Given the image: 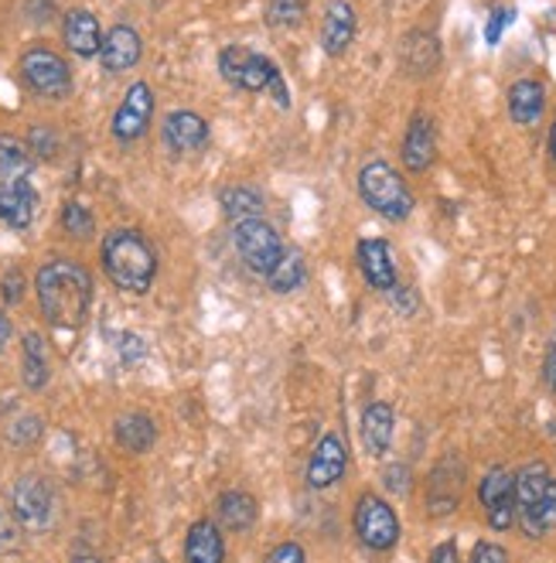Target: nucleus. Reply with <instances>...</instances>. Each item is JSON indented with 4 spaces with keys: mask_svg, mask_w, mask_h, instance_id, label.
<instances>
[{
    "mask_svg": "<svg viewBox=\"0 0 556 563\" xmlns=\"http://www.w3.org/2000/svg\"><path fill=\"white\" fill-rule=\"evenodd\" d=\"M392 427H397V417H392L389 404H369L363 413V444L372 457L386 454L392 444Z\"/></svg>",
    "mask_w": 556,
    "mask_h": 563,
    "instance_id": "obj_24",
    "label": "nucleus"
},
{
    "mask_svg": "<svg viewBox=\"0 0 556 563\" xmlns=\"http://www.w3.org/2000/svg\"><path fill=\"white\" fill-rule=\"evenodd\" d=\"M21 79L31 92L45 99H65L73 92V69L52 48H27L21 55Z\"/></svg>",
    "mask_w": 556,
    "mask_h": 563,
    "instance_id": "obj_6",
    "label": "nucleus"
},
{
    "mask_svg": "<svg viewBox=\"0 0 556 563\" xmlns=\"http://www.w3.org/2000/svg\"><path fill=\"white\" fill-rule=\"evenodd\" d=\"M264 563H308V556H304V547L301 543H280V547H274L267 553Z\"/></svg>",
    "mask_w": 556,
    "mask_h": 563,
    "instance_id": "obj_35",
    "label": "nucleus"
},
{
    "mask_svg": "<svg viewBox=\"0 0 556 563\" xmlns=\"http://www.w3.org/2000/svg\"><path fill=\"white\" fill-rule=\"evenodd\" d=\"M31 175V151L18 137H0V181H24Z\"/></svg>",
    "mask_w": 556,
    "mask_h": 563,
    "instance_id": "obj_30",
    "label": "nucleus"
},
{
    "mask_svg": "<svg viewBox=\"0 0 556 563\" xmlns=\"http://www.w3.org/2000/svg\"><path fill=\"white\" fill-rule=\"evenodd\" d=\"M355 27H358V21H355L352 4H345V0H332L329 11H324V21H321V48H324V55H332V58L345 55L352 38H355Z\"/></svg>",
    "mask_w": 556,
    "mask_h": 563,
    "instance_id": "obj_18",
    "label": "nucleus"
},
{
    "mask_svg": "<svg viewBox=\"0 0 556 563\" xmlns=\"http://www.w3.org/2000/svg\"><path fill=\"white\" fill-rule=\"evenodd\" d=\"M62 229L73 240H89L92 229H96V219H92V212L82 202H65V209H62Z\"/></svg>",
    "mask_w": 556,
    "mask_h": 563,
    "instance_id": "obj_31",
    "label": "nucleus"
},
{
    "mask_svg": "<svg viewBox=\"0 0 556 563\" xmlns=\"http://www.w3.org/2000/svg\"><path fill=\"white\" fill-rule=\"evenodd\" d=\"M42 434V423H38V417H21L11 430H8V438L14 441V444H31Z\"/></svg>",
    "mask_w": 556,
    "mask_h": 563,
    "instance_id": "obj_34",
    "label": "nucleus"
},
{
    "mask_svg": "<svg viewBox=\"0 0 556 563\" xmlns=\"http://www.w3.org/2000/svg\"><path fill=\"white\" fill-rule=\"evenodd\" d=\"M219 202H222V212L229 222H246V219H264V191H256L249 185H229L222 195H219Z\"/></svg>",
    "mask_w": 556,
    "mask_h": 563,
    "instance_id": "obj_26",
    "label": "nucleus"
},
{
    "mask_svg": "<svg viewBox=\"0 0 556 563\" xmlns=\"http://www.w3.org/2000/svg\"><path fill=\"white\" fill-rule=\"evenodd\" d=\"M21 297H24V277L21 274H8L4 277V301L8 305H18Z\"/></svg>",
    "mask_w": 556,
    "mask_h": 563,
    "instance_id": "obj_40",
    "label": "nucleus"
},
{
    "mask_svg": "<svg viewBox=\"0 0 556 563\" xmlns=\"http://www.w3.org/2000/svg\"><path fill=\"white\" fill-rule=\"evenodd\" d=\"M219 73L229 86H236L243 92H253V96H274L277 107L287 110L290 107V92H287V82L280 76V69L274 65V58L259 55L253 48H243V45H225L219 52Z\"/></svg>",
    "mask_w": 556,
    "mask_h": 563,
    "instance_id": "obj_3",
    "label": "nucleus"
},
{
    "mask_svg": "<svg viewBox=\"0 0 556 563\" xmlns=\"http://www.w3.org/2000/svg\"><path fill=\"white\" fill-rule=\"evenodd\" d=\"M543 107H546V89L536 79H519L509 86V113L515 123L533 126L543 117Z\"/></svg>",
    "mask_w": 556,
    "mask_h": 563,
    "instance_id": "obj_22",
    "label": "nucleus"
},
{
    "mask_svg": "<svg viewBox=\"0 0 556 563\" xmlns=\"http://www.w3.org/2000/svg\"><path fill=\"white\" fill-rule=\"evenodd\" d=\"M73 563H103V560L100 556H76Z\"/></svg>",
    "mask_w": 556,
    "mask_h": 563,
    "instance_id": "obj_45",
    "label": "nucleus"
},
{
    "mask_svg": "<svg viewBox=\"0 0 556 563\" xmlns=\"http://www.w3.org/2000/svg\"><path fill=\"white\" fill-rule=\"evenodd\" d=\"M233 243H236L246 267L259 277H267L277 267V260L283 256V240L267 219L233 222Z\"/></svg>",
    "mask_w": 556,
    "mask_h": 563,
    "instance_id": "obj_5",
    "label": "nucleus"
},
{
    "mask_svg": "<svg viewBox=\"0 0 556 563\" xmlns=\"http://www.w3.org/2000/svg\"><path fill=\"white\" fill-rule=\"evenodd\" d=\"M48 383V349L45 339L27 331L24 335V386L27 389H42Z\"/></svg>",
    "mask_w": 556,
    "mask_h": 563,
    "instance_id": "obj_28",
    "label": "nucleus"
},
{
    "mask_svg": "<svg viewBox=\"0 0 556 563\" xmlns=\"http://www.w3.org/2000/svg\"><path fill=\"white\" fill-rule=\"evenodd\" d=\"M304 0H267V24L270 27H298L304 21Z\"/></svg>",
    "mask_w": 556,
    "mask_h": 563,
    "instance_id": "obj_32",
    "label": "nucleus"
},
{
    "mask_svg": "<svg viewBox=\"0 0 556 563\" xmlns=\"http://www.w3.org/2000/svg\"><path fill=\"white\" fill-rule=\"evenodd\" d=\"M222 560H225V543L219 526L199 519L185 537V563H222Z\"/></svg>",
    "mask_w": 556,
    "mask_h": 563,
    "instance_id": "obj_20",
    "label": "nucleus"
},
{
    "mask_svg": "<svg viewBox=\"0 0 556 563\" xmlns=\"http://www.w3.org/2000/svg\"><path fill=\"white\" fill-rule=\"evenodd\" d=\"M462 485H465V468L457 457H444L431 475V495H427V509L431 516H447L457 509L462 499Z\"/></svg>",
    "mask_w": 556,
    "mask_h": 563,
    "instance_id": "obj_16",
    "label": "nucleus"
},
{
    "mask_svg": "<svg viewBox=\"0 0 556 563\" xmlns=\"http://www.w3.org/2000/svg\"><path fill=\"white\" fill-rule=\"evenodd\" d=\"M389 294H392V305H397V311H403V314H413L416 311V290L397 284Z\"/></svg>",
    "mask_w": 556,
    "mask_h": 563,
    "instance_id": "obj_38",
    "label": "nucleus"
},
{
    "mask_svg": "<svg viewBox=\"0 0 556 563\" xmlns=\"http://www.w3.org/2000/svg\"><path fill=\"white\" fill-rule=\"evenodd\" d=\"M120 355L126 366H134L137 358H144V342L137 335H120Z\"/></svg>",
    "mask_w": 556,
    "mask_h": 563,
    "instance_id": "obj_39",
    "label": "nucleus"
},
{
    "mask_svg": "<svg viewBox=\"0 0 556 563\" xmlns=\"http://www.w3.org/2000/svg\"><path fill=\"white\" fill-rule=\"evenodd\" d=\"M151 120H154V92H151L147 82H134L126 89L123 103L116 107L110 130H113V137L120 144H134V141H141L147 134Z\"/></svg>",
    "mask_w": 556,
    "mask_h": 563,
    "instance_id": "obj_8",
    "label": "nucleus"
},
{
    "mask_svg": "<svg viewBox=\"0 0 556 563\" xmlns=\"http://www.w3.org/2000/svg\"><path fill=\"white\" fill-rule=\"evenodd\" d=\"M144 55V42L141 35L130 24H116L103 35V45H100V58H103V69L107 73H126L134 69Z\"/></svg>",
    "mask_w": 556,
    "mask_h": 563,
    "instance_id": "obj_15",
    "label": "nucleus"
},
{
    "mask_svg": "<svg viewBox=\"0 0 556 563\" xmlns=\"http://www.w3.org/2000/svg\"><path fill=\"white\" fill-rule=\"evenodd\" d=\"M42 314L55 328H79L92 308V277L76 260H52L35 277Z\"/></svg>",
    "mask_w": 556,
    "mask_h": 563,
    "instance_id": "obj_1",
    "label": "nucleus"
},
{
    "mask_svg": "<svg viewBox=\"0 0 556 563\" xmlns=\"http://www.w3.org/2000/svg\"><path fill=\"white\" fill-rule=\"evenodd\" d=\"M549 157L556 161V120H553V126H549Z\"/></svg>",
    "mask_w": 556,
    "mask_h": 563,
    "instance_id": "obj_44",
    "label": "nucleus"
},
{
    "mask_svg": "<svg viewBox=\"0 0 556 563\" xmlns=\"http://www.w3.org/2000/svg\"><path fill=\"white\" fill-rule=\"evenodd\" d=\"M348 465V451L338 434H324L308 461V485L311 488H332Z\"/></svg>",
    "mask_w": 556,
    "mask_h": 563,
    "instance_id": "obj_12",
    "label": "nucleus"
},
{
    "mask_svg": "<svg viewBox=\"0 0 556 563\" xmlns=\"http://www.w3.org/2000/svg\"><path fill=\"white\" fill-rule=\"evenodd\" d=\"M355 256H358V271H363L369 287L389 294L392 287L400 284L397 263H392V250H389L386 240H363V243H358V250H355Z\"/></svg>",
    "mask_w": 556,
    "mask_h": 563,
    "instance_id": "obj_13",
    "label": "nucleus"
},
{
    "mask_svg": "<svg viewBox=\"0 0 556 563\" xmlns=\"http://www.w3.org/2000/svg\"><path fill=\"white\" fill-rule=\"evenodd\" d=\"M478 499H481V509H485L488 522H492V529L505 533V529L515 522V472L492 468L478 485Z\"/></svg>",
    "mask_w": 556,
    "mask_h": 563,
    "instance_id": "obj_9",
    "label": "nucleus"
},
{
    "mask_svg": "<svg viewBox=\"0 0 556 563\" xmlns=\"http://www.w3.org/2000/svg\"><path fill=\"white\" fill-rule=\"evenodd\" d=\"M62 35H65V48L79 58H92L100 55V45H103V27L96 21V14L82 11V8H73L62 21Z\"/></svg>",
    "mask_w": 556,
    "mask_h": 563,
    "instance_id": "obj_17",
    "label": "nucleus"
},
{
    "mask_svg": "<svg viewBox=\"0 0 556 563\" xmlns=\"http://www.w3.org/2000/svg\"><path fill=\"white\" fill-rule=\"evenodd\" d=\"M519 526H522V533L533 537V540L553 533V529H556V478L546 485V492H543V499L536 503V509L526 519H519Z\"/></svg>",
    "mask_w": 556,
    "mask_h": 563,
    "instance_id": "obj_29",
    "label": "nucleus"
},
{
    "mask_svg": "<svg viewBox=\"0 0 556 563\" xmlns=\"http://www.w3.org/2000/svg\"><path fill=\"white\" fill-rule=\"evenodd\" d=\"M103 271L120 290L147 294L157 277V253L137 229L120 225L103 236Z\"/></svg>",
    "mask_w": 556,
    "mask_h": 563,
    "instance_id": "obj_2",
    "label": "nucleus"
},
{
    "mask_svg": "<svg viewBox=\"0 0 556 563\" xmlns=\"http://www.w3.org/2000/svg\"><path fill=\"white\" fill-rule=\"evenodd\" d=\"M38 195L31 188V181H0V222H8L11 229H27L35 219Z\"/></svg>",
    "mask_w": 556,
    "mask_h": 563,
    "instance_id": "obj_19",
    "label": "nucleus"
},
{
    "mask_svg": "<svg viewBox=\"0 0 556 563\" xmlns=\"http://www.w3.org/2000/svg\"><path fill=\"white\" fill-rule=\"evenodd\" d=\"M382 482H386V488L389 492H397V495H407L410 492V468L407 465H389L386 468V475H382Z\"/></svg>",
    "mask_w": 556,
    "mask_h": 563,
    "instance_id": "obj_36",
    "label": "nucleus"
},
{
    "mask_svg": "<svg viewBox=\"0 0 556 563\" xmlns=\"http://www.w3.org/2000/svg\"><path fill=\"white\" fill-rule=\"evenodd\" d=\"M160 134H165V144L175 154H199L209 144V123L194 110H175V113H168Z\"/></svg>",
    "mask_w": 556,
    "mask_h": 563,
    "instance_id": "obj_11",
    "label": "nucleus"
},
{
    "mask_svg": "<svg viewBox=\"0 0 556 563\" xmlns=\"http://www.w3.org/2000/svg\"><path fill=\"white\" fill-rule=\"evenodd\" d=\"M431 563H462V560H457V543H441L434 553H431Z\"/></svg>",
    "mask_w": 556,
    "mask_h": 563,
    "instance_id": "obj_41",
    "label": "nucleus"
},
{
    "mask_svg": "<svg viewBox=\"0 0 556 563\" xmlns=\"http://www.w3.org/2000/svg\"><path fill=\"white\" fill-rule=\"evenodd\" d=\"M437 157V130H434V120L427 113H416L407 126V137H403V164L420 175L427 172Z\"/></svg>",
    "mask_w": 556,
    "mask_h": 563,
    "instance_id": "obj_14",
    "label": "nucleus"
},
{
    "mask_svg": "<svg viewBox=\"0 0 556 563\" xmlns=\"http://www.w3.org/2000/svg\"><path fill=\"white\" fill-rule=\"evenodd\" d=\"M543 376H546V386L556 393V342L546 349V366H543Z\"/></svg>",
    "mask_w": 556,
    "mask_h": 563,
    "instance_id": "obj_42",
    "label": "nucleus"
},
{
    "mask_svg": "<svg viewBox=\"0 0 556 563\" xmlns=\"http://www.w3.org/2000/svg\"><path fill=\"white\" fill-rule=\"evenodd\" d=\"M403 65L413 76H431L441 65V42L431 31H410L403 38Z\"/></svg>",
    "mask_w": 556,
    "mask_h": 563,
    "instance_id": "obj_21",
    "label": "nucleus"
},
{
    "mask_svg": "<svg viewBox=\"0 0 556 563\" xmlns=\"http://www.w3.org/2000/svg\"><path fill=\"white\" fill-rule=\"evenodd\" d=\"M515 21V11L512 8H496L492 14H488V24H485V42L488 45H499L502 35H505V27Z\"/></svg>",
    "mask_w": 556,
    "mask_h": 563,
    "instance_id": "obj_33",
    "label": "nucleus"
},
{
    "mask_svg": "<svg viewBox=\"0 0 556 563\" xmlns=\"http://www.w3.org/2000/svg\"><path fill=\"white\" fill-rule=\"evenodd\" d=\"M113 438L130 454H147L157 444V427L147 413H123L113 427Z\"/></svg>",
    "mask_w": 556,
    "mask_h": 563,
    "instance_id": "obj_23",
    "label": "nucleus"
},
{
    "mask_svg": "<svg viewBox=\"0 0 556 563\" xmlns=\"http://www.w3.org/2000/svg\"><path fill=\"white\" fill-rule=\"evenodd\" d=\"M468 563H509V553L499 543H478Z\"/></svg>",
    "mask_w": 556,
    "mask_h": 563,
    "instance_id": "obj_37",
    "label": "nucleus"
},
{
    "mask_svg": "<svg viewBox=\"0 0 556 563\" xmlns=\"http://www.w3.org/2000/svg\"><path fill=\"white\" fill-rule=\"evenodd\" d=\"M358 195L363 202L379 212L389 222H403L413 212V191L407 188L403 175H397V168H389L386 161H372L358 172Z\"/></svg>",
    "mask_w": 556,
    "mask_h": 563,
    "instance_id": "obj_4",
    "label": "nucleus"
},
{
    "mask_svg": "<svg viewBox=\"0 0 556 563\" xmlns=\"http://www.w3.org/2000/svg\"><path fill=\"white\" fill-rule=\"evenodd\" d=\"M14 516L24 529H35V533H42V529L52 522V512H55V492L45 478L38 475H27L14 485Z\"/></svg>",
    "mask_w": 556,
    "mask_h": 563,
    "instance_id": "obj_10",
    "label": "nucleus"
},
{
    "mask_svg": "<svg viewBox=\"0 0 556 563\" xmlns=\"http://www.w3.org/2000/svg\"><path fill=\"white\" fill-rule=\"evenodd\" d=\"M267 284L274 294H290L301 290L308 284V263L301 250H283V256L277 260V267L267 274Z\"/></svg>",
    "mask_w": 556,
    "mask_h": 563,
    "instance_id": "obj_27",
    "label": "nucleus"
},
{
    "mask_svg": "<svg viewBox=\"0 0 556 563\" xmlns=\"http://www.w3.org/2000/svg\"><path fill=\"white\" fill-rule=\"evenodd\" d=\"M8 339H11V321H8V314H4V311H0V352H4Z\"/></svg>",
    "mask_w": 556,
    "mask_h": 563,
    "instance_id": "obj_43",
    "label": "nucleus"
},
{
    "mask_svg": "<svg viewBox=\"0 0 556 563\" xmlns=\"http://www.w3.org/2000/svg\"><path fill=\"white\" fill-rule=\"evenodd\" d=\"M259 516V506L249 492H222L219 495V522L229 529V533H246V529H253Z\"/></svg>",
    "mask_w": 556,
    "mask_h": 563,
    "instance_id": "obj_25",
    "label": "nucleus"
},
{
    "mask_svg": "<svg viewBox=\"0 0 556 563\" xmlns=\"http://www.w3.org/2000/svg\"><path fill=\"white\" fill-rule=\"evenodd\" d=\"M355 533L369 550L386 553L400 543V519L389 503L379 499V495H363L355 506Z\"/></svg>",
    "mask_w": 556,
    "mask_h": 563,
    "instance_id": "obj_7",
    "label": "nucleus"
}]
</instances>
